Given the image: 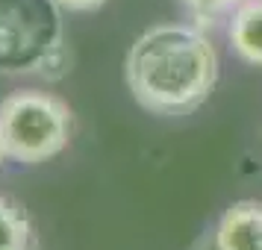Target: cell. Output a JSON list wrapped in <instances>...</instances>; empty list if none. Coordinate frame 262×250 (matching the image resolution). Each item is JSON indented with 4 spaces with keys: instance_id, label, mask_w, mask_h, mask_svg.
<instances>
[{
    "instance_id": "1",
    "label": "cell",
    "mask_w": 262,
    "mask_h": 250,
    "mask_svg": "<svg viewBox=\"0 0 262 250\" xmlns=\"http://www.w3.org/2000/svg\"><path fill=\"white\" fill-rule=\"evenodd\" d=\"M133 100L154 115H189L218 83V53L201 30L159 24L133 41L124 65Z\"/></svg>"
},
{
    "instance_id": "2",
    "label": "cell",
    "mask_w": 262,
    "mask_h": 250,
    "mask_svg": "<svg viewBox=\"0 0 262 250\" xmlns=\"http://www.w3.org/2000/svg\"><path fill=\"white\" fill-rule=\"evenodd\" d=\"M71 109L48 92H15L0 100V147L6 159L38 165L65 150Z\"/></svg>"
},
{
    "instance_id": "3",
    "label": "cell",
    "mask_w": 262,
    "mask_h": 250,
    "mask_svg": "<svg viewBox=\"0 0 262 250\" xmlns=\"http://www.w3.org/2000/svg\"><path fill=\"white\" fill-rule=\"evenodd\" d=\"M218 250H262V200H238L215 230Z\"/></svg>"
},
{
    "instance_id": "4",
    "label": "cell",
    "mask_w": 262,
    "mask_h": 250,
    "mask_svg": "<svg viewBox=\"0 0 262 250\" xmlns=\"http://www.w3.org/2000/svg\"><path fill=\"white\" fill-rule=\"evenodd\" d=\"M233 50L250 65H262V0H242L230 18Z\"/></svg>"
},
{
    "instance_id": "5",
    "label": "cell",
    "mask_w": 262,
    "mask_h": 250,
    "mask_svg": "<svg viewBox=\"0 0 262 250\" xmlns=\"http://www.w3.org/2000/svg\"><path fill=\"white\" fill-rule=\"evenodd\" d=\"M0 250H33V226L18 203L0 197Z\"/></svg>"
},
{
    "instance_id": "6",
    "label": "cell",
    "mask_w": 262,
    "mask_h": 250,
    "mask_svg": "<svg viewBox=\"0 0 262 250\" xmlns=\"http://www.w3.org/2000/svg\"><path fill=\"white\" fill-rule=\"evenodd\" d=\"M201 24H215L221 15L233 12L242 0H183Z\"/></svg>"
},
{
    "instance_id": "7",
    "label": "cell",
    "mask_w": 262,
    "mask_h": 250,
    "mask_svg": "<svg viewBox=\"0 0 262 250\" xmlns=\"http://www.w3.org/2000/svg\"><path fill=\"white\" fill-rule=\"evenodd\" d=\"M62 9H71V12H92V9H100L106 0H56Z\"/></svg>"
},
{
    "instance_id": "8",
    "label": "cell",
    "mask_w": 262,
    "mask_h": 250,
    "mask_svg": "<svg viewBox=\"0 0 262 250\" xmlns=\"http://www.w3.org/2000/svg\"><path fill=\"white\" fill-rule=\"evenodd\" d=\"M3 159H6V156H3V147H0V165H3Z\"/></svg>"
}]
</instances>
